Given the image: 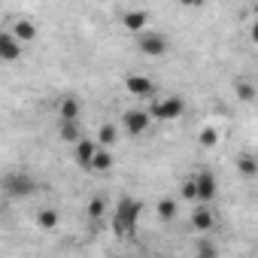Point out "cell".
<instances>
[{"label": "cell", "mask_w": 258, "mask_h": 258, "mask_svg": "<svg viewBox=\"0 0 258 258\" xmlns=\"http://www.w3.org/2000/svg\"><path fill=\"white\" fill-rule=\"evenodd\" d=\"M140 213H143V204H140V201H134V198H121L118 207H115V216H112V231H115L118 237L134 234Z\"/></svg>", "instance_id": "obj_1"}, {"label": "cell", "mask_w": 258, "mask_h": 258, "mask_svg": "<svg viewBox=\"0 0 258 258\" xmlns=\"http://www.w3.org/2000/svg\"><path fill=\"white\" fill-rule=\"evenodd\" d=\"M182 109H185V103H182V97H161V100H155L152 103V109H149V115L152 118H158V121H176L179 115H182Z\"/></svg>", "instance_id": "obj_2"}, {"label": "cell", "mask_w": 258, "mask_h": 258, "mask_svg": "<svg viewBox=\"0 0 258 258\" xmlns=\"http://www.w3.org/2000/svg\"><path fill=\"white\" fill-rule=\"evenodd\" d=\"M149 121H152L149 109H127V112L121 115V127H124L131 137H140L146 127H149Z\"/></svg>", "instance_id": "obj_3"}, {"label": "cell", "mask_w": 258, "mask_h": 258, "mask_svg": "<svg viewBox=\"0 0 258 258\" xmlns=\"http://www.w3.org/2000/svg\"><path fill=\"white\" fill-rule=\"evenodd\" d=\"M137 49H140L143 55H149V58H158V55L167 52V40H164L161 34H155V31H146V34L137 37Z\"/></svg>", "instance_id": "obj_4"}, {"label": "cell", "mask_w": 258, "mask_h": 258, "mask_svg": "<svg viewBox=\"0 0 258 258\" xmlns=\"http://www.w3.org/2000/svg\"><path fill=\"white\" fill-rule=\"evenodd\" d=\"M4 191H7L10 198H25V195L34 191V182H31V176H25V173H7V176H4Z\"/></svg>", "instance_id": "obj_5"}, {"label": "cell", "mask_w": 258, "mask_h": 258, "mask_svg": "<svg viewBox=\"0 0 258 258\" xmlns=\"http://www.w3.org/2000/svg\"><path fill=\"white\" fill-rule=\"evenodd\" d=\"M191 179H195V188H198V201H201V204H210V201L216 198V191H219L216 176H213L210 170H198Z\"/></svg>", "instance_id": "obj_6"}, {"label": "cell", "mask_w": 258, "mask_h": 258, "mask_svg": "<svg viewBox=\"0 0 258 258\" xmlns=\"http://www.w3.org/2000/svg\"><path fill=\"white\" fill-rule=\"evenodd\" d=\"M100 152V146H97V140H79L76 146H73V155H76V164L79 167H85V170H91V161H94V155Z\"/></svg>", "instance_id": "obj_7"}, {"label": "cell", "mask_w": 258, "mask_h": 258, "mask_svg": "<svg viewBox=\"0 0 258 258\" xmlns=\"http://www.w3.org/2000/svg\"><path fill=\"white\" fill-rule=\"evenodd\" d=\"M124 88L131 91L134 97H152L155 94V85H152V79L149 76H140V73H131L124 79Z\"/></svg>", "instance_id": "obj_8"}, {"label": "cell", "mask_w": 258, "mask_h": 258, "mask_svg": "<svg viewBox=\"0 0 258 258\" xmlns=\"http://www.w3.org/2000/svg\"><path fill=\"white\" fill-rule=\"evenodd\" d=\"M22 43L16 40V34L13 31H4L0 34V58L4 61H16V58H22Z\"/></svg>", "instance_id": "obj_9"}, {"label": "cell", "mask_w": 258, "mask_h": 258, "mask_svg": "<svg viewBox=\"0 0 258 258\" xmlns=\"http://www.w3.org/2000/svg\"><path fill=\"white\" fill-rule=\"evenodd\" d=\"M121 25L131 31V34H146V25H149V13L146 10H131L121 16Z\"/></svg>", "instance_id": "obj_10"}, {"label": "cell", "mask_w": 258, "mask_h": 258, "mask_svg": "<svg viewBox=\"0 0 258 258\" xmlns=\"http://www.w3.org/2000/svg\"><path fill=\"white\" fill-rule=\"evenodd\" d=\"M58 115H61V121H76V118H79V100H76L73 94L61 97V109H58Z\"/></svg>", "instance_id": "obj_11"}, {"label": "cell", "mask_w": 258, "mask_h": 258, "mask_svg": "<svg viewBox=\"0 0 258 258\" xmlns=\"http://www.w3.org/2000/svg\"><path fill=\"white\" fill-rule=\"evenodd\" d=\"M191 228H195V231H210V228H213V213H210V207H198V210L191 213Z\"/></svg>", "instance_id": "obj_12"}, {"label": "cell", "mask_w": 258, "mask_h": 258, "mask_svg": "<svg viewBox=\"0 0 258 258\" xmlns=\"http://www.w3.org/2000/svg\"><path fill=\"white\" fill-rule=\"evenodd\" d=\"M10 31H13V34H16V40H19V43H22V46H25V43H28V40H34V37H37V28H34V25H31V22H25V19H22V22H16V25H13V28H10Z\"/></svg>", "instance_id": "obj_13"}, {"label": "cell", "mask_w": 258, "mask_h": 258, "mask_svg": "<svg viewBox=\"0 0 258 258\" xmlns=\"http://www.w3.org/2000/svg\"><path fill=\"white\" fill-rule=\"evenodd\" d=\"M237 170L243 176H258V155H240L237 158Z\"/></svg>", "instance_id": "obj_14"}, {"label": "cell", "mask_w": 258, "mask_h": 258, "mask_svg": "<svg viewBox=\"0 0 258 258\" xmlns=\"http://www.w3.org/2000/svg\"><path fill=\"white\" fill-rule=\"evenodd\" d=\"M109 167H112V155H109V149H100L94 155V161H91V170L94 173H106Z\"/></svg>", "instance_id": "obj_15"}, {"label": "cell", "mask_w": 258, "mask_h": 258, "mask_svg": "<svg viewBox=\"0 0 258 258\" xmlns=\"http://www.w3.org/2000/svg\"><path fill=\"white\" fill-rule=\"evenodd\" d=\"M61 137L76 146V143L82 140V137H79V124H76V121H61Z\"/></svg>", "instance_id": "obj_16"}, {"label": "cell", "mask_w": 258, "mask_h": 258, "mask_svg": "<svg viewBox=\"0 0 258 258\" xmlns=\"http://www.w3.org/2000/svg\"><path fill=\"white\" fill-rule=\"evenodd\" d=\"M173 216H176V201L161 198V201H158V219H161V222H170Z\"/></svg>", "instance_id": "obj_17"}, {"label": "cell", "mask_w": 258, "mask_h": 258, "mask_svg": "<svg viewBox=\"0 0 258 258\" xmlns=\"http://www.w3.org/2000/svg\"><path fill=\"white\" fill-rule=\"evenodd\" d=\"M112 143H115V127L112 124H103L100 131H97V146L100 149H109Z\"/></svg>", "instance_id": "obj_18"}, {"label": "cell", "mask_w": 258, "mask_h": 258, "mask_svg": "<svg viewBox=\"0 0 258 258\" xmlns=\"http://www.w3.org/2000/svg\"><path fill=\"white\" fill-rule=\"evenodd\" d=\"M103 210H106V201L94 195V198L88 201V219H91V222H97V219L103 216Z\"/></svg>", "instance_id": "obj_19"}, {"label": "cell", "mask_w": 258, "mask_h": 258, "mask_svg": "<svg viewBox=\"0 0 258 258\" xmlns=\"http://www.w3.org/2000/svg\"><path fill=\"white\" fill-rule=\"evenodd\" d=\"M37 222H40V228H55L58 225V213L55 210H40Z\"/></svg>", "instance_id": "obj_20"}, {"label": "cell", "mask_w": 258, "mask_h": 258, "mask_svg": "<svg viewBox=\"0 0 258 258\" xmlns=\"http://www.w3.org/2000/svg\"><path fill=\"white\" fill-rule=\"evenodd\" d=\"M198 140H201V146H207V149H210V146H216V143H219V131H216V127H204Z\"/></svg>", "instance_id": "obj_21"}, {"label": "cell", "mask_w": 258, "mask_h": 258, "mask_svg": "<svg viewBox=\"0 0 258 258\" xmlns=\"http://www.w3.org/2000/svg\"><path fill=\"white\" fill-rule=\"evenodd\" d=\"M234 88H237V94H240L243 100H252V97H255V88H252V82H243V79H240Z\"/></svg>", "instance_id": "obj_22"}, {"label": "cell", "mask_w": 258, "mask_h": 258, "mask_svg": "<svg viewBox=\"0 0 258 258\" xmlns=\"http://www.w3.org/2000/svg\"><path fill=\"white\" fill-rule=\"evenodd\" d=\"M182 198H185V201H198V188H195V179H185V182H182Z\"/></svg>", "instance_id": "obj_23"}, {"label": "cell", "mask_w": 258, "mask_h": 258, "mask_svg": "<svg viewBox=\"0 0 258 258\" xmlns=\"http://www.w3.org/2000/svg\"><path fill=\"white\" fill-rule=\"evenodd\" d=\"M249 37H252V43H258V22L252 25V31H249Z\"/></svg>", "instance_id": "obj_24"}]
</instances>
